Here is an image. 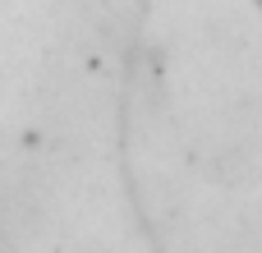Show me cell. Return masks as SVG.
<instances>
[{"label": "cell", "instance_id": "obj_1", "mask_svg": "<svg viewBox=\"0 0 262 253\" xmlns=\"http://www.w3.org/2000/svg\"><path fill=\"white\" fill-rule=\"evenodd\" d=\"M32 221V194L28 184H14V175L0 166V253H18Z\"/></svg>", "mask_w": 262, "mask_h": 253}]
</instances>
